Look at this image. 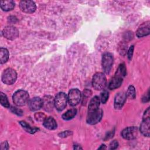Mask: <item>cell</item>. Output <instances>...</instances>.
I'll use <instances>...</instances> for the list:
<instances>
[{"mask_svg": "<svg viewBox=\"0 0 150 150\" xmlns=\"http://www.w3.org/2000/svg\"><path fill=\"white\" fill-rule=\"evenodd\" d=\"M13 103L18 106H23L29 101V94L23 90L16 91L12 96Z\"/></svg>", "mask_w": 150, "mask_h": 150, "instance_id": "cell-1", "label": "cell"}, {"mask_svg": "<svg viewBox=\"0 0 150 150\" xmlns=\"http://www.w3.org/2000/svg\"><path fill=\"white\" fill-rule=\"evenodd\" d=\"M107 84V80L105 75L101 72L94 74L93 77V87L97 90H101L105 88Z\"/></svg>", "mask_w": 150, "mask_h": 150, "instance_id": "cell-2", "label": "cell"}, {"mask_svg": "<svg viewBox=\"0 0 150 150\" xmlns=\"http://www.w3.org/2000/svg\"><path fill=\"white\" fill-rule=\"evenodd\" d=\"M17 79V73L15 70L11 68L5 69L2 74V81L4 83L11 85L13 84Z\"/></svg>", "mask_w": 150, "mask_h": 150, "instance_id": "cell-3", "label": "cell"}, {"mask_svg": "<svg viewBox=\"0 0 150 150\" xmlns=\"http://www.w3.org/2000/svg\"><path fill=\"white\" fill-rule=\"evenodd\" d=\"M67 101V96L64 93H59L54 98V106L56 108L58 111H62L66 107Z\"/></svg>", "mask_w": 150, "mask_h": 150, "instance_id": "cell-4", "label": "cell"}, {"mask_svg": "<svg viewBox=\"0 0 150 150\" xmlns=\"http://www.w3.org/2000/svg\"><path fill=\"white\" fill-rule=\"evenodd\" d=\"M68 102L71 106L77 105L81 98V94L80 90L77 88H73L69 92Z\"/></svg>", "mask_w": 150, "mask_h": 150, "instance_id": "cell-5", "label": "cell"}, {"mask_svg": "<svg viewBox=\"0 0 150 150\" xmlns=\"http://www.w3.org/2000/svg\"><path fill=\"white\" fill-rule=\"evenodd\" d=\"M2 34L6 39L14 40L19 36V30L13 26H7L4 28Z\"/></svg>", "mask_w": 150, "mask_h": 150, "instance_id": "cell-6", "label": "cell"}, {"mask_svg": "<svg viewBox=\"0 0 150 150\" xmlns=\"http://www.w3.org/2000/svg\"><path fill=\"white\" fill-rule=\"evenodd\" d=\"M103 114V110L101 109L98 108L97 110L93 112L88 113L86 121L88 124L90 125L96 124L100 121V120L102 118Z\"/></svg>", "mask_w": 150, "mask_h": 150, "instance_id": "cell-7", "label": "cell"}, {"mask_svg": "<svg viewBox=\"0 0 150 150\" xmlns=\"http://www.w3.org/2000/svg\"><path fill=\"white\" fill-rule=\"evenodd\" d=\"M113 63V56L110 53H105L102 57V67L104 73H109Z\"/></svg>", "mask_w": 150, "mask_h": 150, "instance_id": "cell-8", "label": "cell"}, {"mask_svg": "<svg viewBox=\"0 0 150 150\" xmlns=\"http://www.w3.org/2000/svg\"><path fill=\"white\" fill-rule=\"evenodd\" d=\"M19 8L22 12L31 13L35 11L36 6L35 3L32 1H22L20 2Z\"/></svg>", "mask_w": 150, "mask_h": 150, "instance_id": "cell-9", "label": "cell"}, {"mask_svg": "<svg viewBox=\"0 0 150 150\" xmlns=\"http://www.w3.org/2000/svg\"><path fill=\"white\" fill-rule=\"evenodd\" d=\"M138 135V128L136 127H129L124 129L121 132V136L125 139H135Z\"/></svg>", "mask_w": 150, "mask_h": 150, "instance_id": "cell-10", "label": "cell"}, {"mask_svg": "<svg viewBox=\"0 0 150 150\" xmlns=\"http://www.w3.org/2000/svg\"><path fill=\"white\" fill-rule=\"evenodd\" d=\"M28 107L31 111H37L43 107V101L39 97H35L28 101Z\"/></svg>", "mask_w": 150, "mask_h": 150, "instance_id": "cell-11", "label": "cell"}, {"mask_svg": "<svg viewBox=\"0 0 150 150\" xmlns=\"http://www.w3.org/2000/svg\"><path fill=\"white\" fill-rule=\"evenodd\" d=\"M127 98L126 93L123 91L118 92L114 98V107L115 109H120L124 105Z\"/></svg>", "mask_w": 150, "mask_h": 150, "instance_id": "cell-12", "label": "cell"}, {"mask_svg": "<svg viewBox=\"0 0 150 150\" xmlns=\"http://www.w3.org/2000/svg\"><path fill=\"white\" fill-rule=\"evenodd\" d=\"M150 32V25L149 21L142 23L138 29L136 35L138 38H142L145 36L148 35Z\"/></svg>", "mask_w": 150, "mask_h": 150, "instance_id": "cell-13", "label": "cell"}, {"mask_svg": "<svg viewBox=\"0 0 150 150\" xmlns=\"http://www.w3.org/2000/svg\"><path fill=\"white\" fill-rule=\"evenodd\" d=\"M140 131L144 136L149 137V135H150L149 117L143 118V121L140 125Z\"/></svg>", "mask_w": 150, "mask_h": 150, "instance_id": "cell-14", "label": "cell"}, {"mask_svg": "<svg viewBox=\"0 0 150 150\" xmlns=\"http://www.w3.org/2000/svg\"><path fill=\"white\" fill-rule=\"evenodd\" d=\"M43 101V108L47 111H50L53 110L54 105V99L52 97L46 96L42 99Z\"/></svg>", "mask_w": 150, "mask_h": 150, "instance_id": "cell-15", "label": "cell"}, {"mask_svg": "<svg viewBox=\"0 0 150 150\" xmlns=\"http://www.w3.org/2000/svg\"><path fill=\"white\" fill-rule=\"evenodd\" d=\"M100 100L98 96H94L90 101L88 107V113L93 112L98 109Z\"/></svg>", "mask_w": 150, "mask_h": 150, "instance_id": "cell-16", "label": "cell"}, {"mask_svg": "<svg viewBox=\"0 0 150 150\" xmlns=\"http://www.w3.org/2000/svg\"><path fill=\"white\" fill-rule=\"evenodd\" d=\"M122 82V78L115 76L110 81L108 84V88L110 90H114L118 88L121 86Z\"/></svg>", "mask_w": 150, "mask_h": 150, "instance_id": "cell-17", "label": "cell"}, {"mask_svg": "<svg viewBox=\"0 0 150 150\" xmlns=\"http://www.w3.org/2000/svg\"><path fill=\"white\" fill-rule=\"evenodd\" d=\"M43 124L46 128L50 130L55 129L57 128L56 121L53 118L51 117L46 118L45 120L43 121Z\"/></svg>", "mask_w": 150, "mask_h": 150, "instance_id": "cell-18", "label": "cell"}, {"mask_svg": "<svg viewBox=\"0 0 150 150\" xmlns=\"http://www.w3.org/2000/svg\"><path fill=\"white\" fill-rule=\"evenodd\" d=\"M1 9L4 11H9L12 10L15 7V2L12 0L1 1L0 2Z\"/></svg>", "mask_w": 150, "mask_h": 150, "instance_id": "cell-19", "label": "cell"}, {"mask_svg": "<svg viewBox=\"0 0 150 150\" xmlns=\"http://www.w3.org/2000/svg\"><path fill=\"white\" fill-rule=\"evenodd\" d=\"M9 52L4 47H1L0 49V63L3 64L6 63L9 59Z\"/></svg>", "mask_w": 150, "mask_h": 150, "instance_id": "cell-20", "label": "cell"}, {"mask_svg": "<svg viewBox=\"0 0 150 150\" xmlns=\"http://www.w3.org/2000/svg\"><path fill=\"white\" fill-rule=\"evenodd\" d=\"M77 114V110L76 108H71L67 111L62 115V118L64 120H70L74 118Z\"/></svg>", "mask_w": 150, "mask_h": 150, "instance_id": "cell-21", "label": "cell"}, {"mask_svg": "<svg viewBox=\"0 0 150 150\" xmlns=\"http://www.w3.org/2000/svg\"><path fill=\"white\" fill-rule=\"evenodd\" d=\"M19 124L21 125V126L25 129V130L26 132H29L30 134H34L35 132H37L39 130V128H35V127L33 128V127H30L29 124H28L27 122H26L24 121H19Z\"/></svg>", "mask_w": 150, "mask_h": 150, "instance_id": "cell-22", "label": "cell"}, {"mask_svg": "<svg viewBox=\"0 0 150 150\" xmlns=\"http://www.w3.org/2000/svg\"><path fill=\"white\" fill-rule=\"evenodd\" d=\"M126 73H127V70H126L125 64L122 63V64H120L118 69L117 70V71H116V73H115V76H119L121 78H123L125 76Z\"/></svg>", "mask_w": 150, "mask_h": 150, "instance_id": "cell-23", "label": "cell"}, {"mask_svg": "<svg viewBox=\"0 0 150 150\" xmlns=\"http://www.w3.org/2000/svg\"><path fill=\"white\" fill-rule=\"evenodd\" d=\"M127 97L129 99H134L136 97L135 89L133 86H129L128 88L127 91L126 93Z\"/></svg>", "mask_w": 150, "mask_h": 150, "instance_id": "cell-24", "label": "cell"}, {"mask_svg": "<svg viewBox=\"0 0 150 150\" xmlns=\"http://www.w3.org/2000/svg\"><path fill=\"white\" fill-rule=\"evenodd\" d=\"M0 103L2 105L6 108H9L10 106L6 96L2 92L0 94Z\"/></svg>", "mask_w": 150, "mask_h": 150, "instance_id": "cell-25", "label": "cell"}, {"mask_svg": "<svg viewBox=\"0 0 150 150\" xmlns=\"http://www.w3.org/2000/svg\"><path fill=\"white\" fill-rule=\"evenodd\" d=\"M91 94V91L90 90H85L83 91V97H82V103L83 104H85L86 103L87 101V99L88 97H90Z\"/></svg>", "mask_w": 150, "mask_h": 150, "instance_id": "cell-26", "label": "cell"}, {"mask_svg": "<svg viewBox=\"0 0 150 150\" xmlns=\"http://www.w3.org/2000/svg\"><path fill=\"white\" fill-rule=\"evenodd\" d=\"M108 97H109V94H108V92L107 91H103L101 93V95H100V101L103 104H105L107 101L108 100Z\"/></svg>", "mask_w": 150, "mask_h": 150, "instance_id": "cell-27", "label": "cell"}, {"mask_svg": "<svg viewBox=\"0 0 150 150\" xmlns=\"http://www.w3.org/2000/svg\"><path fill=\"white\" fill-rule=\"evenodd\" d=\"M127 45L125 43H121L120 45H119V46H118V51H119V53H120V54L121 55H125V53H126V52H127Z\"/></svg>", "mask_w": 150, "mask_h": 150, "instance_id": "cell-28", "label": "cell"}, {"mask_svg": "<svg viewBox=\"0 0 150 150\" xmlns=\"http://www.w3.org/2000/svg\"><path fill=\"white\" fill-rule=\"evenodd\" d=\"M35 118L37 121H44L46 118V116L44 114L41 113V112H38L36 113L35 115Z\"/></svg>", "mask_w": 150, "mask_h": 150, "instance_id": "cell-29", "label": "cell"}, {"mask_svg": "<svg viewBox=\"0 0 150 150\" xmlns=\"http://www.w3.org/2000/svg\"><path fill=\"white\" fill-rule=\"evenodd\" d=\"M11 110L13 113L17 114L18 115H22L23 114V111L21 109H19L15 107H12L11 108Z\"/></svg>", "mask_w": 150, "mask_h": 150, "instance_id": "cell-30", "label": "cell"}, {"mask_svg": "<svg viewBox=\"0 0 150 150\" xmlns=\"http://www.w3.org/2000/svg\"><path fill=\"white\" fill-rule=\"evenodd\" d=\"M118 146V142L116 140L112 141L110 144V149H115Z\"/></svg>", "mask_w": 150, "mask_h": 150, "instance_id": "cell-31", "label": "cell"}, {"mask_svg": "<svg viewBox=\"0 0 150 150\" xmlns=\"http://www.w3.org/2000/svg\"><path fill=\"white\" fill-rule=\"evenodd\" d=\"M134 46L132 45L131 46H130V47L128 49V53H127V55H128V58L129 60H131L132 59V54H133V52H134Z\"/></svg>", "mask_w": 150, "mask_h": 150, "instance_id": "cell-32", "label": "cell"}, {"mask_svg": "<svg viewBox=\"0 0 150 150\" xmlns=\"http://www.w3.org/2000/svg\"><path fill=\"white\" fill-rule=\"evenodd\" d=\"M71 134V131H63L62 133H60L59 134V135L60 137H67V136H69V135H70Z\"/></svg>", "mask_w": 150, "mask_h": 150, "instance_id": "cell-33", "label": "cell"}, {"mask_svg": "<svg viewBox=\"0 0 150 150\" xmlns=\"http://www.w3.org/2000/svg\"><path fill=\"white\" fill-rule=\"evenodd\" d=\"M149 90H148V91H147V93H146V94L144 96V97H142V101H143L144 103L147 102V101H148L149 100Z\"/></svg>", "mask_w": 150, "mask_h": 150, "instance_id": "cell-34", "label": "cell"}, {"mask_svg": "<svg viewBox=\"0 0 150 150\" xmlns=\"http://www.w3.org/2000/svg\"><path fill=\"white\" fill-rule=\"evenodd\" d=\"M9 148V146H8V144L7 142V141H4V142H2L1 144V149L2 150H4V149H8Z\"/></svg>", "mask_w": 150, "mask_h": 150, "instance_id": "cell-35", "label": "cell"}, {"mask_svg": "<svg viewBox=\"0 0 150 150\" xmlns=\"http://www.w3.org/2000/svg\"><path fill=\"white\" fill-rule=\"evenodd\" d=\"M149 107L147 108V110L145 111L144 115H143V118H149Z\"/></svg>", "mask_w": 150, "mask_h": 150, "instance_id": "cell-36", "label": "cell"}, {"mask_svg": "<svg viewBox=\"0 0 150 150\" xmlns=\"http://www.w3.org/2000/svg\"><path fill=\"white\" fill-rule=\"evenodd\" d=\"M105 148H106V147H105V145H102L101 147L98 148V149H105Z\"/></svg>", "mask_w": 150, "mask_h": 150, "instance_id": "cell-37", "label": "cell"}]
</instances>
